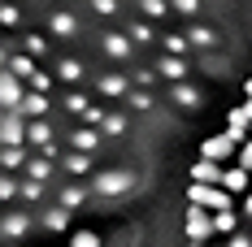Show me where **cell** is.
<instances>
[{"mask_svg": "<svg viewBox=\"0 0 252 247\" xmlns=\"http://www.w3.org/2000/svg\"><path fill=\"white\" fill-rule=\"evenodd\" d=\"M183 247H252V74L187 165Z\"/></svg>", "mask_w": 252, "mask_h": 247, "instance_id": "obj_1", "label": "cell"}]
</instances>
